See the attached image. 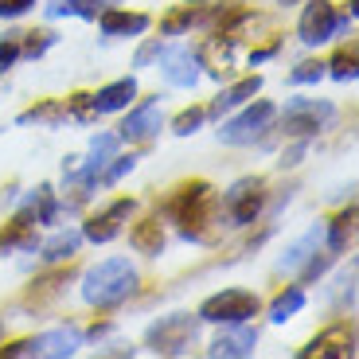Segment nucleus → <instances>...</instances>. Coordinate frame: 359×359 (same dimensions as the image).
Here are the masks:
<instances>
[{
	"mask_svg": "<svg viewBox=\"0 0 359 359\" xmlns=\"http://www.w3.org/2000/svg\"><path fill=\"white\" fill-rule=\"evenodd\" d=\"M219 211H223V203H219L215 188L207 180H191L168 199V215L180 223V234L191 238V243H211L215 238Z\"/></svg>",
	"mask_w": 359,
	"mask_h": 359,
	"instance_id": "obj_1",
	"label": "nucleus"
},
{
	"mask_svg": "<svg viewBox=\"0 0 359 359\" xmlns=\"http://www.w3.org/2000/svg\"><path fill=\"white\" fill-rule=\"evenodd\" d=\"M133 293H137V269L129 266V258H106L98 266H90L86 278H82V301L94 309H117Z\"/></svg>",
	"mask_w": 359,
	"mask_h": 359,
	"instance_id": "obj_2",
	"label": "nucleus"
},
{
	"mask_svg": "<svg viewBox=\"0 0 359 359\" xmlns=\"http://www.w3.org/2000/svg\"><path fill=\"white\" fill-rule=\"evenodd\" d=\"M351 16H355V8H348L340 16L328 0H309L305 12H301V24H297V36H301V43H305V47H320V43H328L332 36L348 32Z\"/></svg>",
	"mask_w": 359,
	"mask_h": 359,
	"instance_id": "obj_3",
	"label": "nucleus"
},
{
	"mask_svg": "<svg viewBox=\"0 0 359 359\" xmlns=\"http://www.w3.org/2000/svg\"><path fill=\"white\" fill-rule=\"evenodd\" d=\"M258 309H262V301L250 293V289H223V293L207 297L196 316L207 320V324H238V320L258 316Z\"/></svg>",
	"mask_w": 359,
	"mask_h": 359,
	"instance_id": "obj_4",
	"label": "nucleus"
},
{
	"mask_svg": "<svg viewBox=\"0 0 359 359\" xmlns=\"http://www.w3.org/2000/svg\"><path fill=\"white\" fill-rule=\"evenodd\" d=\"M196 332H199V324L191 320L188 313H172V316H164V320H156L153 328H149L144 344H149L156 355H184V351L196 344Z\"/></svg>",
	"mask_w": 359,
	"mask_h": 359,
	"instance_id": "obj_5",
	"label": "nucleus"
},
{
	"mask_svg": "<svg viewBox=\"0 0 359 359\" xmlns=\"http://www.w3.org/2000/svg\"><path fill=\"white\" fill-rule=\"evenodd\" d=\"M82 344L79 328H55V332H39V336H27V340H16L8 348H0V355L20 359V355H51V359H67L74 355Z\"/></svg>",
	"mask_w": 359,
	"mask_h": 359,
	"instance_id": "obj_6",
	"label": "nucleus"
},
{
	"mask_svg": "<svg viewBox=\"0 0 359 359\" xmlns=\"http://www.w3.org/2000/svg\"><path fill=\"white\" fill-rule=\"evenodd\" d=\"M336 117V109L328 106V102H313V98H293L285 106V114H281V129H285V137H316L328 121Z\"/></svg>",
	"mask_w": 359,
	"mask_h": 359,
	"instance_id": "obj_7",
	"label": "nucleus"
},
{
	"mask_svg": "<svg viewBox=\"0 0 359 359\" xmlns=\"http://www.w3.org/2000/svg\"><path fill=\"white\" fill-rule=\"evenodd\" d=\"M273 117H278V106L262 98V102H254V106H246L238 117L223 121V129H219V141H223V144H250V141H258V137L266 133Z\"/></svg>",
	"mask_w": 359,
	"mask_h": 359,
	"instance_id": "obj_8",
	"label": "nucleus"
},
{
	"mask_svg": "<svg viewBox=\"0 0 359 359\" xmlns=\"http://www.w3.org/2000/svg\"><path fill=\"white\" fill-rule=\"evenodd\" d=\"M262 203H266V180L262 176L238 180V184L223 196V211L234 226H250L254 219L262 215Z\"/></svg>",
	"mask_w": 359,
	"mask_h": 359,
	"instance_id": "obj_9",
	"label": "nucleus"
},
{
	"mask_svg": "<svg viewBox=\"0 0 359 359\" xmlns=\"http://www.w3.org/2000/svg\"><path fill=\"white\" fill-rule=\"evenodd\" d=\"M133 211H137L133 199H114L109 207H102L98 215H90L86 223H82V238H90V243H109V238L121 234V226L129 223Z\"/></svg>",
	"mask_w": 359,
	"mask_h": 359,
	"instance_id": "obj_10",
	"label": "nucleus"
},
{
	"mask_svg": "<svg viewBox=\"0 0 359 359\" xmlns=\"http://www.w3.org/2000/svg\"><path fill=\"white\" fill-rule=\"evenodd\" d=\"M156 59H161V71H164V79H168L172 86L191 90L199 82V55H191L188 47H168L164 43Z\"/></svg>",
	"mask_w": 359,
	"mask_h": 359,
	"instance_id": "obj_11",
	"label": "nucleus"
},
{
	"mask_svg": "<svg viewBox=\"0 0 359 359\" xmlns=\"http://www.w3.org/2000/svg\"><path fill=\"white\" fill-rule=\"evenodd\" d=\"M254 348H258V328H250L246 320H238V324H231L226 332H219L215 340H211L207 355H215V359H243V355H254Z\"/></svg>",
	"mask_w": 359,
	"mask_h": 359,
	"instance_id": "obj_12",
	"label": "nucleus"
},
{
	"mask_svg": "<svg viewBox=\"0 0 359 359\" xmlns=\"http://www.w3.org/2000/svg\"><path fill=\"white\" fill-rule=\"evenodd\" d=\"M324 359V355H355V328L351 324H332L328 332L313 336L309 348H301V359Z\"/></svg>",
	"mask_w": 359,
	"mask_h": 359,
	"instance_id": "obj_13",
	"label": "nucleus"
},
{
	"mask_svg": "<svg viewBox=\"0 0 359 359\" xmlns=\"http://www.w3.org/2000/svg\"><path fill=\"white\" fill-rule=\"evenodd\" d=\"M161 121H164V114H161V102H153V98H144L137 109H129V117L121 121V141H149V137H156L161 133Z\"/></svg>",
	"mask_w": 359,
	"mask_h": 359,
	"instance_id": "obj_14",
	"label": "nucleus"
},
{
	"mask_svg": "<svg viewBox=\"0 0 359 359\" xmlns=\"http://www.w3.org/2000/svg\"><path fill=\"white\" fill-rule=\"evenodd\" d=\"M133 98H137V79H117L109 86H102L98 94H90V109H94V117L117 114V109H126Z\"/></svg>",
	"mask_w": 359,
	"mask_h": 359,
	"instance_id": "obj_15",
	"label": "nucleus"
},
{
	"mask_svg": "<svg viewBox=\"0 0 359 359\" xmlns=\"http://www.w3.org/2000/svg\"><path fill=\"white\" fill-rule=\"evenodd\" d=\"M102 32L106 36H144L153 20L144 16V12H126V8H102L98 16Z\"/></svg>",
	"mask_w": 359,
	"mask_h": 359,
	"instance_id": "obj_16",
	"label": "nucleus"
},
{
	"mask_svg": "<svg viewBox=\"0 0 359 359\" xmlns=\"http://www.w3.org/2000/svg\"><path fill=\"white\" fill-rule=\"evenodd\" d=\"M117 144H121V137H117V133H98L94 141H90L86 161L74 164V172H79V176H86V180H98V172L117 156Z\"/></svg>",
	"mask_w": 359,
	"mask_h": 359,
	"instance_id": "obj_17",
	"label": "nucleus"
},
{
	"mask_svg": "<svg viewBox=\"0 0 359 359\" xmlns=\"http://www.w3.org/2000/svg\"><path fill=\"white\" fill-rule=\"evenodd\" d=\"M320 246H324V223H316L313 231H305V234H301V238H297L293 246H289L285 254H281L278 269H281V273H297V269L305 266V262L313 258V254L320 250Z\"/></svg>",
	"mask_w": 359,
	"mask_h": 359,
	"instance_id": "obj_18",
	"label": "nucleus"
},
{
	"mask_svg": "<svg viewBox=\"0 0 359 359\" xmlns=\"http://www.w3.org/2000/svg\"><path fill=\"white\" fill-rule=\"evenodd\" d=\"M36 215L32 211H20L12 223H4V231H0V250H32L36 246Z\"/></svg>",
	"mask_w": 359,
	"mask_h": 359,
	"instance_id": "obj_19",
	"label": "nucleus"
},
{
	"mask_svg": "<svg viewBox=\"0 0 359 359\" xmlns=\"http://www.w3.org/2000/svg\"><path fill=\"white\" fill-rule=\"evenodd\" d=\"M262 90V79L258 74H250V79H243V82H234V86H226L223 94H219L211 106H207V114L211 117H223V114H231V109H238V106H246V102L254 98Z\"/></svg>",
	"mask_w": 359,
	"mask_h": 359,
	"instance_id": "obj_20",
	"label": "nucleus"
},
{
	"mask_svg": "<svg viewBox=\"0 0 359 359\" xmlns=\"http://www.w3.org/2000/svg\"><path fill=\"white\" fill-rule=\"evenodd\" d=\"M324 243H328V250H332V254L348 250V246L355 243V203H348V211H340L336 223L324 226Z\"/></svg>",
	"mask_w": 359,
	"mask_h": 359,
	"instance_id": "obj_21",
	"label": "nucleus"
},
{
	"mask_svg": "<svg viewBox=\"0 0 359 359\" xmlns=\"http://www.w3.org/2000/svg\"><path fill=\"white\" fill-rule=\"evenodd\" d=\"M129 246H133L137 254H161V246H164V231H161V223L156 219H144V223H137L133 231H129Z\"/></svg>",
	"mask_w": 359,
	"mask_h": 359,
	"instance_id": "obj_22",
	"label": "nucleus"
},
{
	"mask_svg": "<svg viewBox=\"0 0 359 359\" xmlns=\"http://www.w3.org/2000/svg\"><path fill=\"white\" fill-rule=\"evenodd\" d=\"M305 309V289L301 285H289V289H281L273 301H269V320L273 324H285L289 316H297Z\"/></svg>",
	"mask_w": 359,
	"mask_h": 359,
	"instance_id": "obj_23",
	"label": "nucleus"
},
{
	"mask_svg": "<svg viewBox=\"0 0 359 359\" xmlns=\"http://www.w3.org/2000/svg\"><path fill=\"white\" fill-rule=\"evenodd\" d=\"M27 211H32L36 223H43V226H51L55 219H59V199H55L51 184H39V188L27 196Z\"/></svg>",
	"mask_w": 359,
	"mask_h": 359,
	"instance_id": "obj_24",
	"label": "nucleus"
},
{
	"mask_svg": "<svg viewBox=\"0 0 359 359\" xmlns=\"http://www.w3.org/2000/svg\"><path fill=\"white\" fill-rule=\"evenodd\" d=\"M79 246H82V231H59L51 243L43 246V262L47 266H55V262H71L74 254H79Z\"/></svg>",
	"mask_w": 359,
	"mask_h": 359,
	"instance_id": "obj_25",
	"label": "nucleus"
},
{
	"mask_svg": "<svg viewBox=\"0 0 359 359\" xmlns=\"http://www.w3.org/2000/svg\"><path fill=\"white\" fill-rule=\"evenodd\" d=\"M106 4H117V0H55L47 16H82V20H98V12Z\"/></svg>",
	"mask_w": 359,
	"mask_h": 359,
	"instance_id": "obj_26",
	"label": "nucleus"
},
{
	"mask_svg": "<svg viewBox=\"0 0 359 359\" xmlns=\"http://www.w3.org/2000/svg\"><path fill=\"white\" fill-rule=\"evenodd\" d=\"M199 12H203V0H188L184 8L168 12V16L161 20V32H164V36H180L184 27H191V24L199 20Z\"/></svg>",
	"mask_w": 359,
	"mask_h": 359,
	"instance_id": "obj_27",
	"label": "nucleus"
},
{
	"mask_svg": "<svg viewBox=\"0 0 359 359\" xmlns=\"http://www.w3.org/2000/svg\"><path fill=\"white\" fill-rule=\"evenodd\" d=\"M55 32H20V55L24 59H39V55H47V47H55Z\"/></svg>",
	"mask_w": 359,
	"mask_h": 359,
	"instance_id": "obj_28",
	"label": "nucleus"
},
{
	"mask_svg": "<svg viewBox=\"0 0 359 359\" xmlns=\"http://www.w3.org/2000/svg\"><path fill=\"white\" fill-rule=\"evenodd\" d=\"M324 67H328V74H332V79L351 82V79H355V43L340 47V51H336V59H332V63H324Z\"/></svg>",
	"mask_w": 359,
	"mask_h": 359,
	"instance_id": "obj_29",
	"label": "nucleus"
},
{
	"mask_svg": "<svg viewBox=\"0 0 359 359\" xmlns=\"http://www.w3.org/2000/svg\"><path fill=\"white\" fill-rule=\"evenodd\" d=\"M67 117V109L59 106V102H43V106H32V109H24V114H20V126H32V121H63Z\"/></svg>",
	"mask_w": 359,
	"mask_h": 359,
	"instance_id": "obj_30",
	"label": "nucleus"
},
{
	"mask_svg": "<svg viewBox=\"0 0 359 359\" xmlns=\"http://www.w3.org/2000/svg\"><path fill=\"white\" fill-rule=\"evenodd\" d=\"M203 117H207V109H184V114L172 121V133H176V137H191L199 126H203Z\"/></svg>",
	"mask_w": 359,
	"mask_h": 359,
	"instance_id": "obj_31",
	"label": "nucleus"
},
{
	"mask_svg": "<svg viewBox=\"0 0 359 359\" xmlns=\"http://www.w3.org/2000/svg\"><path fill=\"white\" fill-rule=\"evenodd\" d=\"M324 79V63H313V59H309V63H297L293 71H289V82H293V86H309V82H320Z\"/></svg>",
	"mask_w": 359,
	"mask_h": 359,
	"instance_id": "obj_32",
	"label": "nucleus"
},
{
	"mask_svg": "<svg viewBox=\"0 0 359 359\" xmlns=\"http://www.w3.org/2000/svg\"><path fill=\"white\" fill-rule=\"evenodd\" d=\"M137 168V156L129 153V156H114V164H106L102 168V184H117V180L126 176V172H133Z\"/></svg>",
	"mask_w": 359,
	"mask_h": 359,
	"instance_id": "obj_33",
	"label": "nucleus"
},
{
	"mask_svg": "<svg viewBox=\"0 0 359 359\" xmlns=\"http://www.w3.org/2000/svg\"><path fill=\"white\" fill-rule=\"evenodd\" d=\"M16 59H20V32H8V36L0 39V74L8 71Z\"/></svg>",
	"mask_w": 359,
	"mask_h": 359,
	"instance_id": "obj_34",
	"label": "nucleus"
},
{
	"mask_svg": "<svg viewBox=\"0 0 359 359\" xmlns=\"http://www.w3.org/2000/svg\"><path fill=\"white\" fill-rule=\"evenodd\" d=\"M36 0H0V20H16V16H24L27 8H32Z\"/></svg>",
	"mask_w": 359,
	"mask_h": 359,
	"instance_id": "obj_35",
	"label": "nucleus"
},
{
	"mask_svg": "<svg viewBox=\"0 0 359 359\" xmlns=\"http://www.w3.org/2000/svg\"><path fill=\"white\" fill-rule=\"evenodd\" d=\"M161 39H153V43H144L141 47V51H137V67H149V63H153V59H156V55H161Z\"/></svg>",
	"mask_w": 359,
	"mask_h": 359,
	"instance_id": "obj_36",
	"label": "nucleus"
}]
</instances>
